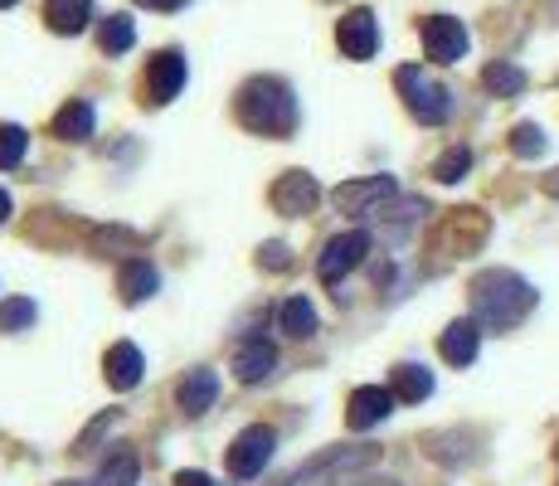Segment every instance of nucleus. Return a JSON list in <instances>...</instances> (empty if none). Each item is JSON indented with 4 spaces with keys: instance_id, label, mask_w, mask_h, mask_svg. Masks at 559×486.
Listing matches in <instances>:
<instances>
[{
    "instance_id": "nucleus-18",
    "label": "nucleus",
    "mask_w": 559,
    "mask_h": 486,
    "mask_svg": "<svg viewBox=\"0 0 559 486\" xmlns=\"http://www.w3.org/2000/svg\"><path fill=\"white\" fill-rule=\"evenodd\" d=\"M93 20V0H49L45 5V25L53 35H83Z\"/></svg>"
},
{
    "instance_id": "nucleus-34",
    "label": "nucleus",
    "mask_w": 559,
    "mask_h": 486,
    "mask_svg": "<svg viewBox=\"0 0 559 486\" xmlns=\"http://www.w3.org/2000/svg\"><path fill=\"white\" fill-rule=\"evenodd\" d=\"M0 5H15V0H0Z\"/></svg>"
},
{
    "instance_id": "nucleus-27",
    "label": "nucleus",
    "mask_w": 559,
    "mask_h": 486,
    "mask_svg": "<svg viewBox=\"0 0 559 486\" xmlns=\"http://www.w3.org/2000/svg\"><path fill=\"white\" fill-rule=\"evenodd\" d=\"M511 151H515V156H525V161L540 156V151H545V132H540L535 122H521V127L511 132Z\"/></svg>"
},
{
    "instance_id": "nucleus-15",
    "label": "nucleus",
    "mask_w": 559,
    "mask_h": 486,
    "mask_svg": "<svg viewBox=\"0 0 559 486\" xmlns=\"http://www.w3.org/2000/svg\"><path fill=\"white\" fill-rule=\"evenodd\" d=\"M214 399H219V375H214V370H190L186 380H180V389H176V404L186 408L190 418L210 414Z\"/></svg>"
},
{
    "instance_id": "nucleus-6",
    "label": "nucleus",
    "mask_w": 559,
    "mask_h": 486,
    "mask_svg": "<svg viewBox=\"0 0 559 486\" xmlns=\"http://www.w3.org/2000/svg\"><path fill=\"white\" fill-rule=\"evenodd\" d=\"M186 79H190V69H186V54H180V49H160L156 59L146 63V83H142L146 103H152V107H166L170 97H176L180 88H186Z\"/></svg>"
},
{
    "instance_id": "nucleus-25",
    "label": "nucleus",
    "mask_w": 559,
    "mask_h": 486,
    "mask_svg": "<svg viewBox=\"0 0 559 486\" xmlns=\"http://www.w3.org/2000/svg\"><path fill=\"white\" fill-rule=\"evenodd\" d=\"M136 472H142V462H136L132 452H117V458L103 462L98 486H136Z\"/></svg>"
},
{
    "instance_id": "nucleus-12",
    "label": "nucleus",
    "mask_w": 559,
    "mask_h": 486,
    "mask_svg": "<svg viewBox=\"0 0 559 486\" xmlns=\"http://www.w3.org/2000/svg\"><path fill=\"white\" fill-rule=\"evenodd\" d=\"M390 408H394V389L360 384L356 394H350V404H346V424L356 428V434H365V428L384 424V418H390Z\"/></svg>"
},
{
    "instance_id": "nucleus-8",
    "label": "nucleus",
    "mask_w": 559,
    "mask_h": 486,
    "mask_svg": "<svg viewBox=\"0 0 559 486\" xmlns=\"http://www.w3.org/2000/svg\"><path fill=\"white\" fill-rule=\"evenodd\" d=\"M380 458V448H336V452H321V458H311L297 477H287V486H321L326 477H336V472H356V467H370V462Z\"/></svg>"
},
{
    "instance_id": "nucleus-26",
    "label": "nucleus",
    "mask_w": 559,
    "mask_h": 486,
    "mask_svg": "<svg viewBox=\"0 0 559 486\" xmlns=\"http://www.w3.org/2000/svg\"><path fill=\"white\" fill-rule=\"evenodd\" d=\"M467 170H472V151H467V146H453V151H443V156H438L433 176L443 180V186H457Z\"/></svg>"
},
{
    "instance_id": "nucleus-4",
    "label": "nucleus",
    "mask_w": 559,
    "mask_h": 486,
    "mask_svg": "<svg viewBox=\"0 0 559 486\" xmlns=\"http://www.w3.org/2000/svg\"><path fill=\"white\" fill-rule=\"evenodd\" d=\"M365 253H370V234L365 229H346V234H336V239L326 244V253H321V263H317V277L326 287H336L346 273H356V268L365 263Z\"/></svg>"
},
{
    "instance_id": "nucleus-20",
    "label": "nucleus",
    "mask_w": 559,
    "mask_h": 486,
    "mask_svg": "<svg viewBox=\"0 0 559 486\" xmlns=\"http://www.w3.org/2000/svg\"><path fill=\"white\" fill-rule=\"evenodd\" d=\"M277 327L293 341H307V336H317V311H311L307 297H287L283 307H277Z\"/></svg>"
},
{
    "instance_id": "nucleus-9",
    "label": "nucleus",
    "mask_w": 559,
    "mask_h": 486,
    "mask_svg": "<svg viewBox=\"0 0 559 486\" xmlns=\"http://www.w3.org/2000/svg\"><path fill=\"white\" fill-rule=\"evenodd\" d=\"M336 45L346 59H374V49H380V20H374V10H350V15H341V25H336Z\"/></svg>"
},
{
    "instance_id": "nucleus-16",
    "label": "nucleus",
    "mask_w": 559,
    "mask_h": 486,
    "mask_svg": "<svg viewBox=\"0 0 559 486\" xmlns=\"http://www.w3.org/2000/svg\"><path fill=\"white\" fill-rule=\"evenodd\" d=\"M438 351H443V360L448 365H472L477 360V351H481V327L477 321H453V327L443 331V341H438Z\"/></svg>"
},
{
    "instance_id": "nucleus-22",
    "label": "nucleus",
    "mask_w": 559,
    "mask_h": 486,
    "mask_svg": "<svg viewBox=\"0 0 559 486\" xmlns=\"http://www.w3.org/2000/svg\"><path fill=\"white\" fill-rule=\"evenodd\" d=\"M481 83H487L497 97H515V93H525V73L515 69V63L507 59H497V63H487V73H481Z\"/></svg>"
},
{
    "instance_id": "nucleus-10",
    "label": "nucleus",
    "mask_w": 559,
    "mask_h": 486,
    "mask_svg": "<svg viewBox=\"0 0 559 486\" xmlns=\"http://www.w3.org/2000/svg\"><path fill=\"white\" fill-rule=\"evenodd\" d=\"M467 45H472V35H467L462 20H453V15L424 20V49H428L433 63H457L462 54H467Z\"/></svg>"
},
{
    "instance_id": "nucleus-5",
    "label": "nucleus",
    "mask_w": 559,
    "mask_h": 486,
    "mask_svg": "<svg viewBox=\"0 0 559 486\" xmlns=\"http://www.w3.org/2000/svg\"><path fill=\"white\" fill-rule=\"evenodd\" d=\"M273 448H277V434L273 428H243L239 438H234V448H229V472L239 482H253V477H263V467L273 462Z\"/></svg>"
},
{
    "instance_id": "nucleus-23",
    "label": "nucleus",
    "mask_w": 559,
    "mask_h": 486,
    "mask_svg": "<svg viewBox=\"0 0 559 486\" xmlns=\"http://www.w3.org/2000/svg\"><path fill=\"white\" fill-rule=\"evenodd\" d=\"M98 45H103V54H127V49H132V45H136V25H132V15H107Z\"/></svg>"
},
{
    "instance_id": "nucleus-13",
    "label": "nucleus",
    "mask_w": 559,
    "mask_h": 486,
    "mask_svg": "<svg viewBox=\"0 0 559 486\" xmlns=\"http://www.w3.org/2000/svg\"><path fill=\"white\" fill-rule=\"evenodd\" d=\"M142 370H146V360H142V351H136L132 341H117L112 351L103 355V375H107V384L112 389H136L142 384Z\"/></svg>"
},
{
    "instance_id": "nucleus-19",
    "label": "nucleus",
    "mask_w": 559,
    "mask_h": 486,
    "mask_svg": "<svg viewBox=\"0 0 559 486\" xmlns=\"http://www.w3.org/2000/svg\"><path fill=\"white\" fill-rule=\"evenodd\" d=\"M93 132H98V117H93V103H83V97H73L53 117V137H63V142H88Z\"/></svg>"
},
{
    "instance_id": "nucleus-7",
    "label": "nucleus",
    "mask_w": 559,
    "mask_h": 486,
    "mask_svg": "<svg viewBox=\"0 0 559 486\" xmlns=\"http://www.w3.org/2000/svg\"><path fill=\"white\" fill-rule=\"evenodd\" d=\"M394 176H370V180H346V186L336 190V210L350 214V220H370V214H380L384 200H394Z\"/></svg>"
},
{
    "instance_id": "nucleus-29",
    "label": "nucleus",
    "mask_w": 559,
    "mask_h": 486,
    "mask_svg": "<svg viewBox=\"0 0 559 486\" xmlns=\"http://www.w3.org/2000/svg\"><path fill=\"white\" fill-rule=\"evenodd\" d=\"M263 258H267V268H287V248L283 244H267Z\"/></svg>"
},
{
    "instance_id": "nucleus-28",
    "label": "nucleus",
    "mask_w": 559,
    "mask_h": 486,
    "mask_svg": "<svg viewBox=\"0 0 559 486\" xmlns=\"http://www.w3.org/2000/svg\"><path fill=\"white\" fill-rule=\"evenodd\" d=\"M29 321H35V301L29 297L5 301V307H0V331H25Z\"/></svg>"
},
{
    "instance_id": "nucleus-1",
    "label": "nucleus",
    "mask_w": 559,
    "mask_h": 486,
    "mask_svg": "<svg viewBox=\"0 0 559 486\" xmlns=\"http://www.w3.org/2000/svg\"><path fill=\"white\" fill-rule=\"evenodd\" d=\"M239 122L258 137H293L297 132V97L283 79H249L234 97Z\"/></svg>"
},
{
    "instance_id": "nucleus-11",
    "label": "nucleus",
    "mask_w": 559,
    "mask_h": 486,
    "mask_svg": "<svg viewBox=\"0 0 559 486\" xmlns=\"http://www.w3.org/2000/svg\"><path fill=\"white\" fill-rule=\"evenodd\" d=\"M317 200H321L317 176H307V170H287V176H277V186H273V210L277 214L302 220V214L317 210Z\"/></svg>"
},
{
    "instance_id": "nucleus-3",
    "label": "nucleus",
    "mask_w": 559,
    "mask_h": 486,
    "mask_svg": "<svg viewBox=\"0 0 559 486\" xmlns=\"http://www.w3.org/2000/svg\"><path fill=\"white\" fill-rule=\"evenodd\" d=\"M394 83H400L404 107L418 117V122H428V127L448 122V112H453V97H448L443 83H433L424 69H414V63H404V69L394 73Z\"/></svg>"
},
{
    "instance_id": "nucleus-2",
    "label": "nucleus",
    "mask_w": 559,
    "mask_h": 486,
    "mask_svg": "<svg viewBox=\"0 0 559 486\" xmlns=\"http://www.w3.org/2000/svg\"><path fill=\"white\" fill-rule=\"evenodd\" d=\"M535 307V287L525 277L507 273V268H491L472 283V311H477L481 327L491 331H507V327H521L525 311Z\"/></svg>"
},
{
    "instance_id": "nucleus-35",
    "label": "nucleus",
    "mask_w": 559,
    "mask_h": 486,
    "mask_svg": "<svg viewBox=\"0 0 559 486\" xmlns=\"http://www.w3.org/2000/svg\"><path fill=\"white\" fill-rule=\"evenodd\" d=\"M63 486H79V482H63Z\"/></svg>"
},
{
    "instance_id": "nucleus-30",
    "label": "nucleus",
    "mask_w": 559,
    "mask_h": 486,
    "mask_svg": "<svg viewBox=\"0 0 559 486\" xmlns=\"http://www.w3.org/2000/svg\"><path fill=\"white\" fill-rule=\"evenodd\" d=\"M176 486H214L204 472H176Z\"/></svg>"
},
{
    "instance_id": "nucleus-24",
    "label": "nucleus",
    "mask_w": 559,
    "mask_h": 486,
    "mask_svg": "<svg viewBox=\"0 0 559 486\" xmlns=\"http://www.w3.org/2000/svg\"><path fill=\"white\" fill-rule=\"evenodd\" d=\"M25 151H29V132H25V127H15V122L0 127V170H15L20 161H25Z\"/></svg>"
},
{
    "instance_id": "nucleus-32",
    "label": "nucleus",
    "mask_w": 559,
    "mask_h": 486,
    "mask_svg": "<svg viewBox=\"0 0 559 486\" xmlns=\"http://www.w3.org/2000/svg\"><path fill=\"white\" fill-rule=\"evenodd\" d=\"M5 220H10V194L0 190V224H5Z\"/></svg>"
},
{
    "instance_id": "nucleus-31",
    "label": "nucleus",
    "mask_w": 559,
    "mask_h": 486,
    "mask_svg": "<svg viewBox=\"0 0 559 486\" xmlns=\"http://www.w3.org/2000/svg\"><path fill=\"white\" fill-rule=\"evenodd\" d=\"M136 5H146V10H186L190 0H136Z\"/></svg>"
},
{
    "instance_id": "nucleus-33",
    "label": "nucleus",
    "mask_w": 559,
    "mask_h": 486,
    "mask_svg": "<svg viewBox=\"0 0 559 486\" xmlns=\"http://www.w3.org/2000/svg\"><path fill=\"white\" fill-rule=\"evenodd\" d=\"M356 486H400V482H356Z\"/></svg>"
},
{
    "instance_id": "nucleus-17",
    "label": "nucleus",
    "mask_w": 559,
    "mask_h": 486,
    "mask_svg": "<svg viewBox=\"0 0 559 486\" xmlns=\"http://www.w3.org/2000/svg\"><path fill=\"white\" fill-rule=\"evenodd\" d=\"M156 287H160V273L146 263V258H132V263H122V273H117V292H122L127 307L156 297Z\"/></svg>"
},
{
    "instance_id": "nucleus-14",
    "label": "nucleus",
    "mask_w": 559,
    "mask_h": 486,
    "mask_svg": "<svg viewBox=\"0 0 559 486\" xmlns=\"http://www.w3.org/2000/svg\"><path fill=\"white\" fill-rule=\"evenodd\" d=\"M273 365H277V351L263 336H249L239 351H234V375H239V384L267 380V375H273Z\"/></svg>"
},
{
    "instance_id": "nucleus-21",
    "label": "nucleus",
    "mask_w": 559,
    "mask_h": 486,
    "mask_svg": "<svg viewBox=\"0 0 559 486\" xmlns=\"http://www.w3.org/2000/svg\"><path fill=\"white\" fill-rule=\"evenodd\" d=\"M390 389H394V399H404V404H418V399L433 394V375H428L424 365H400Z\"/></svg>"
}]
</instances>
